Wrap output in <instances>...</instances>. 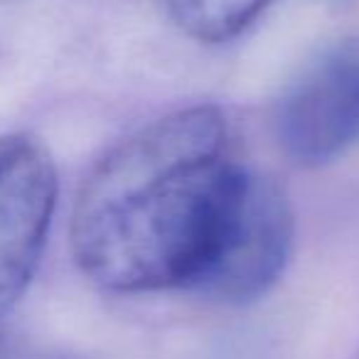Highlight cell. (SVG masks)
<instances>
[{"instance_id":"5","label":"cell","mask_w":359,"mask_h":359,"mask_svg":"<svg viewBox=\"0 0 359 359\" xmlns=\"http://www.w3.org/2000/svg\"><path fill=\"white\" fill-rule=\"evenodd\" d=\"M273 0H163L170 20L200 42H224L244 32Z\"/></svg>"},{"instance_id":"1","label":"cell","mask_w":359,"mask_h":359,"mask_svg":"<svg viewBox=\"0 0 359 359\" xmlns=\"http://www.w3.org/2000/svg\"><path fill=\"white\" fill-rule=\"evenodd\" d=\"M246 172L219 109L155 118L114 145L81 185L72 217L76 264L111 293L197 288Z\"/></svg>"},{"instance_id":"3","label":"cell","mask_w":359,"mask_h":359,"mask_svg":"<svg viewBox=\"0 0 359 359\" xmlns=\"http://www.w3.org/2000/svg\"><path fill=\"white\" fill-rule=\"evenodd\" d=\"M293 251V212L273 180L246 172L224 236L197 290L224 303L269 293Z\"/></svg>"},{"instance_id":"4","label":"cell","mask_w":359,"mask_h":359,"mask_svg":"<svg viewBox=\"0 0 359 359\" xmlns=\"http://www.w3.org/2000/svg\"><path fill=\"white\" fill-rule=\"evenodd\" d=\"M57 205L50 153L30 135H0V318L30 285Z\"/></svg>"},{"instance_id":"2","label":"cell","mask_w":359,"mask_h":359,"mask_svg":"<svg viewBox=\"0 0 359 359\" xmlns=\"http://www.w3.org/2000/svg\"><path fill=\"white\" fill-rule=\"evenodd\" d=\"M273 130L280 150L303 168L332 163L359 143V37L300 69L276 104Z\"/></svg>"},{"instance_id":"6","label":"cell","mask_w":359,"mask_h":359,"mask_svg":"<svg viewBox=\"0 0 359 359\" xmlns=\"http://www.w3.org/2000/svg\"><path fill=\"white\" fill-rule=\"evenodd\" d=\"M0 3H22V0H0Z\"/></svg>"}]
</instances>
